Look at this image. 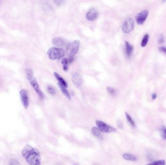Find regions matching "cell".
<instances>
[{
    "label": "cell",
    "instance_id": "cell-10",
    "mask_svg": "<svg viewBox=\"0 0 166 165\" xmlns=\"http://www.w3.org/2000/svg\"><path fill=\"white\" fill-rule=\"evenodd\" d=\"M72 81L76 87L80 88L82 84V79L80 74L77 72H73L72 74Z\"/></svg>",
    "mask_w": 166,
    "mask_h": 165
},
{
    "label": "cell",
    "instance_id": "cell-15",
    "mask_svg": "<svg viewBox=\"0 0 166 165\" xmlns=\"http://www.w3.org/2000/svg\"><path fill=\"white\" fill-rule=\"evenodd\" d=\"M91 132L94 136L96 137L98 139H100V140L103 139V136L101 133V131L97 127H93L91 129Z\"/></svg>",
    "mask_w": 166,
    "mask_h": 165
},
{
    "label": "cell",
    "instance_id": "cell-27",
    "mask_svg": "<svg viewBox=\"0 0 166 165\" xmlns=\"http://www.w3.org/2000/svg\"><path fill=\"white\" fill-rule=\"evenodd\" d=\"M117 125H118V127H119V129H122L123 128V122H122V121L121 119H119L118 121H117Z\"/></svg>",
    "mask_w": 166,
    "mask_h": 165
},
{
    "label": "cell",
    "instance_id": "cell-31",
    "mask_svg": "<svg viewBox=\"0 0 166 165\" xmlns=\"http://www.w3.org/2000/svg\"><path fill=\"white\" fill-rule=\"evenodd\" d=\"M74 165H79L78 164H77V163H75V164H74Z\"/></svg>",
    "mask_w": 166,
    "mask_h": 165
},
{
    "label": "cell",
    "instance_id": "cell-6",
    "mask_svg": "<svg viewBox=\"0 0 166 165\" xmlns=\"http://www.w3.org/2000/svg\"><path fill=\"white\" fill-rule=\"evenodd\" d=\"M20 100L23 106L26 109H27L29 105V102L28 93L26 90L24 89L21 90L20 92Z\"/></svg>",
    "mask_w": 166,
    "mask_h": 165
},
{
    "label": "cell",
    "instance_id": "cell-14",
    "mask_svg": "<svg viewBox=\"0 0 166 165\" xmlns=\"http://www.w3.org/2000/svg\"><path fill=\"white\" fill-rule=\"evenodd\" d=\"M58 85H59V88L61 90V91H62V92L63 93L64 95L66 96V97L68 99H71V95L68 92V90L67 89V88L59 83H58Z\"/></svg>",
    "mask_w": 166,
    "mask_h": 165
},
{
    "label": "cell",
    "instance_id": "cell-21",
    "mask_svg": "<svg viewBox=\"0 0 166 165\" xmlns=\"http://www.w3.org/2000/svg\"><path fill=\"white\" fill-rule=\"evenodd\" d=\"M166 162L164 160H157L156 161L152 162L150 164H147V165H165Z\"/></svg>",
    "mask_w": 166,
    "mask_h": 165
},
{
    "label": "cell",
    "instance_id": "cell-11",
    "mask_svg": "<svg viewBox=\"0 0 166 165\" xmlns=\"http://www.w3.org/2000/svg\"><path fill=\"white\" fill-rule=\"evenodd\" d=\"M53 45L57 48H61L66 45V42L63 39L60 37H55L52 40Z\"/></svg>",
    "mask_w": 166,
    "mask_h": 165
},
{
    "label": "cell",
    "instance_id": "cell-29",
    "mask_svg": "<svg viewBox=\"0 0 166 165\" xmlns=\"http://www.w3.org/2000/svg\"><path fill=\"white\" fill-rule=\"evenodd\" d=\"M55 2L57 5H60L62 4V3H63L64 1H55Z\"/></svg>",
    "mask_w": 166,
    "mask_h": 165
},
{
    "label": "cell",
    "instance_id": "cell-13",
    "mask_svg": "<svg viewBox=\"0 0 166 165\" xmlns=\"http://www.w3.org/2000/svg\"><path fill=\"white\" fill-rule=\"evenodd\" d=\"M54 76H55V78L57 79V81H59V83L65 86L66 88L68 87V84L67 82L58 73L56 72H54Z\"/></svg>",
    "mask_w": 166,
    "mask_h": 165
},
{
    "label": "cell",
    "instance_id": "cell-17",
    "mask_svg": "<svg viewBox=\"0 0 166 165\" xmlns=\"http://www.w3.org/2000/svg\"><path fill=\"white\" fill-rule=\"evenodd\" d=\"M26 75L28 81H31L33 78V71L31 69L27 68L26 69Z\"/></svg>",
    "mask_w": 166,
    "mask_h": 165
},
{
    "label": "cell",
    "instance_id": "cell-26",
    "mask_svg": "<svg viewBox=\"0 0 166 165\" xmlns=\"http://www.w3.org/2000/svg\"><path fill=\"white\" fill-rule=\"evenodd\" d=\"M165 42V37L163 34H160L157 39V42L159 44H162Z\"/></svg>",
    "mask_w": 166,
    "mask_h": 165
},
{
    "label": "cell",
    "instance_id": "cell-9",
    "mask_svg": "<svg viewBox=\"0 0 166 165\" xmlns=\"http://www.w3.org/2000/svg\"><path fill=\"white\" fill-rule=\"evenodd\" d=\"M98 13L96 9L92 8L88 11L86 14V19L89 21H94L98 18Z\"/></svg>",
    "mask_w": 166,
    "mask_h": 165
},
{
    "label": "cell",
    "instance_id": "cell-18",
    "mask_svg": "<svg viewBox=\"0 0 166 165\" xmlns=\"http://www.w3.org/2000/svg\"><path fill=\"white\" fill-rule=\"evenodd\" d=\"M149 38V35L148 34H146L144 35L143 38L142 39L141 43V46L142 48L145 47L147 45V43L148 42Z\"/></svg>",
    "mask_w": 166,
    "mask_h": 165
},
{
    "label": "cell",
    "instance_id": "cell-25",
    "mask_svg": "<svg viewBox=\"0 0 166 165\" xmlns=\"http://www.w3.org/2000/svg\"><path fill=\"white\" fill-rule=\"evenodd\" d=\"M107 91L110 95L114 96L116 93V91L115 89L110 87H107Z\"/></svg>",
    "mask_w": 166,
    "mask_h": 165
},
{
    "label": "cell",
    "instance_id": "cell-30",
    "mask_svg": "<svg viewBox=\"0 0 166 165\" xmlns=\"http://www.w3.org/2000/svg\"><path fill=\"white\" fill-rule=\"evenodd\" d=\"M157 97V95L155 93H152V100H155Z\"/></svg>",
    "mask_w": 166,
    "mask_h": 165
},
{
    "label": "cell",
    "instance_id": "cell-1",
    "mask_svg": "<svg viewBox=\"0 0 166 165\" xmlns=\"http://www.w3.org/2000/svg\"><path fill=\"white\" fill-rule=\"evenodd\" d=\"M22 155L29 165H41L40 152L29 145H26L22 150Z\"/></svg>",
    "mask_w": 166,
    "mask_h": 165
},
{
    "label": "cell",
    "instance_id": "cell-3",
    "mask_svg": "<svg viewBox=\"0 0 166 165\" xmlns=\"http://www.w3.org/2000/svg\"><path fill=\"white\" fill-rule=\"evenodd\" d=\"M47 54L50 59L52 60H58L63 58L66 55L65 50L61 48L53 47L49 49Z\"/></svg>",
    "mask_w": 166,
    "mask_h": 165
},
{
    "label": "cell",
    "instance_id": "cell-28",
    "mask_svg": "<svg viewBox=\"0 0 166 165\" xmlns=\"http://www.w3.org/2000/svg\"><path fill=\"white\" fill-rule=\"evenodd\" d=\"M159 50L160 52L164 53L166 55V47H164V46L160 47L159 48Z\"/></svg>",
    "mask_w": 166,
    "mask_h": 165
},
{
    "label": "cell",
    "instance_id": "cell-23",
    "mask_svg": "<svg viewBox=\"0 0 166 165\" xmlns=\"http://www.w3.org/2000/svg\"><path fill=\"white\" fill-rule=\"evenodd\" d=\"M9 165H21V164L16 159H11L9 160Z\"/></svg>",
    "mask_w": 166,
    "mask_h": 165
},
{
    "label": "cell",
    "instance_id": "cell-19",
    "mask_svg": "<svg viewBox=\"0 0 166 165\" xmlns=\"http://www.w3.org/2000/svg\"><path fill=\"white\" fill-rule=\"evenodd\" d=\"M61 63L63 66L64 70L65 71L68 70V60L67 58H63L61 60Z\"/></svg>",
    "mask_w": 166,
    "mask_h": 165
},
{
    "label": "cell",
    "instance_id": "cell-12",
    "mask_svg": "<svg viewBox=\"0 0 166 165\" xmlns=\"http://www.w3.org/2000/svg\"><path fill=\"white\" fill-rule=\"evenodd\" d=\"M125 54L127 58H130L132 56L134 48L133 46L130 44L128 41H125Z\"/></svg>",
    "mask_w": 166,
    "mask_h": 165
},
{
    "label": "cell",
    "instance_id": "cell-8",
    "mask_svg": "<svg viewBox=\"0 0 166 165\" xmlns=\"http://www.w3.org/2000/svg\"><path fill=\"white\" fill-rule=\"evenodd\" d=\"M30 83L31 86L33 87V89L35 90V91H36L37 94L38 95L39 97L41 98V99H43L44 97V96L43 92L39 88V85H38L37 80L35 78H33L31 81H30Z\"/></svg>",
    "mask_w": 166,
    "mask_h": 165
},
{
    "label": "cell",
    "instance_id": "cell-4",
    "mask_svg": "<svg viewBox=\"0 0 166 165\" xmlns=\"http://www.w3.org/2000/svg\"><path fill=\"white\" fill-rule=\"evenodd\" d=\"M96 125L100 131L104 133H112L115 132L116 129L109 125L101 121H96Z\"/></svg>",
    "mask_w": 166,
    "mask_h": 165
},
{
    "label": "cell",
    "instance_id": "cell-2",
    "mask_svg": "<svg viewBox=\"0 0 166 165\" xmlns=\"http://www.w3.org/2000/svg\"><path fill=\"white\" fill-rule=\"evenodd\" d=\"M80 47V42L75 40L68 45L66 53L68 56V62L71 63L73 62L74 58L78 52Z\"/></svg>",
    "mask_w": 166,
    "mask_h": 165
},
{
    "label": "cell",
    "instance_id": "cell-5",
    "mask_svg": "<svg viewBox=\"0 0 166 165\" xmlns=\"http://www.w3.org/2000/svg\"><path fill=\"white\" fill-rule=\"evenodd\" d=\"M134 27V21L132 18L126 19L122 25V29L124 34H129L133 30Z\"/></svg>",
    "mask_w": 166,
    "mask_h": 165
},
{
    "label": "cell",
    "instance_id": "cell-24",
    "mask_svg": "<svg viewBox=\"0 0 166 165\" xmlns=\"http://www.w3.org/2000/svg\"><path fill=\"white\" fill-rule=\"evenodd\" d=\"M47 91L49 93L52 95H55L56 93L55 89L53 86H50V85L47 87Z\"/></svg>",
    "mask_w": 166,
    "mask_h": 165
},
{
    "label": "cell",
    "instance_id": "cell-16",
    "mask_svg": "<svg viewBox=\"0 0 166 165\" xmlns=\"http://www.w3.org/2000/svg\"><path fill=\"white\" fill-rule=\"evenodd\" d=\"M123 158L126 160L130 161H136L137 160V158L136 156L133 155L132 154L125 153L122 155Z\"/></svg>",
    "mask_w": 166,
    "mask_h": 165
},
{
    "label": "cell",
    "instance_id": "cell-22",
    "mask_svg": "<svg viewBox=\"0 0 166 165\" xmlns=\"http://www.w3.org/2000/svg\"><path fill=\"white\" fill-rule=\"evenodd\" d=\"M160 133L163 139H166V128L164 126H162L160 128Z\"/></svg>",
    "mask_w": 166,
    "mask_h": 165
},
{
    "label": "cell",
    "instance_id": "cell-7",
    "mask_svg": "<svg viewBox=\"0 0 166 165\" xmlns=\"http://www.w3.org/2000/svg\"><path fill=\"white\" fill-rule=\"evenodd\" d=\"M149 14L148 10H144L137 13L136 16L137 23L139 25H142L147 19Z\"/></svg>",
    "mask_w": 166,
    "mask_h": 165
},
{
    "label": "cell",
    "instance_id": "cell-20",
    "mask_svg": "<svg viewBox=\"0 0 166 165\" xmlns=\"http://www.w3.org/2000/svg\"><path fill=\"white\" fill-rule=\"evenodd\" d=\"M125 116L128 122H129V124H130L132 126L134 127V126H136L135 122H134V120H133L132 118L131 117L130 115L127 112H125Z\"/></svg>",
    "mask_w": 166,
    "mask_h": 165
}]
</instances>
